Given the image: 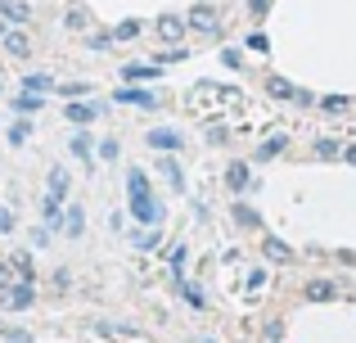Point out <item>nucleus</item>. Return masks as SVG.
Instances as JSON below:
<instances>
[{
    "instance_id": "nucleus-25",
    "label": "nucleus",
    "mask_w": 356,
    "mask_h": 343,
    "mask_svg": "<svg viewBox=\"0 0 356 343\" xmlns=\"http://www.w3.org/2000/svg\"><path fill=\"white\" fill-rule=\"evenodd\" d=\"M86 45H90V50H108V45H113V32H95Z\"/></svg>"
},
{
    "instance_id": "nucleus-11",
    "label": "nucleus",
    "mask_w": 356,
    "mask_h": 343,
    "mask_svg": "<svg viewBox=\"0 0 356 343\" xmlns=\"http://www.w3.org/2000/svg\"><path fill=\"white\" fill-rule=\"evenodd\" d=\"M63 194H68V172L54 168V172H50V190H45V199H50V203H63Z\"/></svg>"
},
{
    "instance_id": "nucleus-9",
    "label": "nucleus",
    "mask_w": 356,
    "mask_h": 343,
    "mask_svg": "<svg viewBox=\"0 0 356 343\" xmlns=\"http://www.w3.org/2000/svg\"><path fill=\"white\" fill-rule=\"evenodd\" d=\"M5 50L14 54V59H27V54H32V41H27V32L9 27V32H5Z\"/></svg>"
},
{
    "instance_id": "nucleus-31",
    "label": "nucleus",
    "mask_w": 356,
    "mask_h": 343,
    "mask_svg": "<svg viewBox=\"0 0 356 343\" xmlns=\"http://www.w3.org/2000/svg\"><path fill=\"white\" fill-rule=\"evenodd\" d=\"M136 244H140V248H154V244H158V230H145V235H136Z\"/></svg>"
},
{
    "instance_id": "nucleus-23",
    "label": "nucleus",
    "mask_w": 356,
    "mask_h": 343,
    "mask_svg": "<svg viewBox=\"0 0 356 343\" xmlns=\"http://www.w3.org/2000/svg\"><path fill=\"white\" fill-rule=\"evenodd\" d=\"M284 145H289L284 136H270V141H266V145H261V150H257V159H275V154L284 150Z\"/></svg>"
},
{
    "instance_id": "nucleus-3",
    "label": "nucleus",
    "mask_w": 356,
    "mask_h": 343,
    "mask_svg": "<svg viewBox=\"0 0 356 343\" xmlns=\"http://www.w3.org/2000/svg\"><path fill=\"white\" fill-rule=\"evenodd\" d=\"M32 303H36L32 280H18V285H9V289L0 294V308L5 312H23V308H32Z\"/></svg>"
},
{
    "instance_id": "nucleus-28",
    "label": "nucleus",
    "mask_w": 356,
    "mask_h": 343,
    "mask_svg": "<svg viewBox=\"0 0 356 343\" xmlns=\"http://www.w3.org/2000/svg\"><path fill=\"white\" fill-rule=\"evenodd\" d=\"M27 141V122H14L9 127V145H23Z\"/></svg>"
},
{
    "instance_id": "nucleus-8",
    "label": "nucleus",
    "mask_w": 356,
    "mask_h": 343,
    "mask_svg": "<svg viewBox=\"0 0 356 343\" xmlns=\"http://www.w3.org/2000/svg\"><path fill=\"white\" fill-rule=\"evenodd\" d=\"M63 118L77 122V127H86V122H95V118H99V104H77V99H72V104L63 109Z\"/></svg>"
},
{
    "instance_id": "nucleus-15",
    "label": "nucleus",
    "mask_w": 356,
    "mask_h": 343,
    "mask_svg": "<svg viewBox=\"0 0 356 343\" xmlns=\"http://www.w3.org/2000/svg\"><path fill=\"white\" fill-rule=\"evenodd\" d=\"M158 168H163L167 181H172V190H185V172H181V163H176V159H163Z\"/></svg>"
},
{
    "instance_id": "nucleus-1",
    "label": "nucleus",
    "mask_w": 356,
    "mask_h": 343,
    "mask_svg": "<svg viewBox=\"0 0 356 343\" xmlns=\"http://www.w3.org/2000/svg\"><path fill=\"white\" fill-rule=\"evenodd\" d=\"M127 199H131V212H136V221H145L149 230L163 221V203L154 199V185H149L145 172H131V176H127Z\"/></svg>"
},
{
    "instance_id": "nucleus-12",
    "label": "nucleus",
    "mask_w": 356,
    "mask_h": 343,
    "mask_svg": "<svg viewBox=\"0 0 356 343\" xmlns=\"http://www.w3.org/2000/svg\"><path fill=\"white\" fill-rule=\"evenodd\" d=\"M122 77H127L131 86H136V81H149V77H158V63H127Z\"/></svg>"
},
{
    "instance_id": "nucleus-16",
    "label": "nucleus",
    "mask_w": 356,
    "mask_h": 343,
    "mask_svg": "<svg viewBox=\"0 0 356 343\" xmlns=\"http://www.w3.org/2000/svg\"><path fill=\"white\" fill-rule=\"evenodd\" d=\"M266 90H270L275 99H293V104H298V86H289L284 77H270V81H266Z\"/></svg>"
},
{
    "instance_id": "nucleus-35",
    "label": "nucleus",
    "mask_w": 356,
    "mask_h": 343,
    "mask_svg": "<svg viewBox=\"0 0 356 343\" xmlns=\"http://www.w3.org/2000/svg\"><path fill=\"white\" fill-rule=\"evenodd\" d=\"M9 289V262H0V294Z\"/></svg>"
},
{
    "instance_id": "nucleus-18",
    "label": "nucleus",
    "mask_w": 356,
    "mask_h": 343,
    "mask_svg": "<svg viewBox=\"0 0 356 343\" xmlns=\"http://www.w3.org/2000/svg\"><path fill=\"white\" fill-rule=\"evenodd\" d=\"M261 248H266V257H270V262H293V253H289V244H280V239H266Z\"/></svg>"
},
{
    "instance_id": "nucleus-38",
    "label": "nucleus",
    "mask_w": 356,
    "mask_h": 343,
    "mask_svg": "<svg viewBox=\"0 0 356 343\" xmlns=\"http://www.w3.org/2000/svg\"><path fill=\"white\" fill-rule=\"evenodd\" d=\"M343 159H348V163H356V145H348V150H343Z\"/></svg>"
},
{
    "instance_id": "nucleus-14",
    "label": "nucleus",
    "mask_w": 356,
    "mask_h": 343,
    "mask_svg": "<svg viewBox=\"0 0 356 343\" xmlns=\"http://www.w3.org/2000/svg\"><path fill=\"white\" fill-rule=\"evenodd\" d=\"M81 230H86V212H81V208H68V217H63V235L77 239Z\"/></svg>"
},
{
    "instance_id": "nucleus-26",
    "label": "nucleus",
    "mask_w": 356,
    "mask_h": 343,
    "mask_svg": "<svg viewBox=\"0 0 356 343\" xmlns=\"http://www.w3.org/2000/svg\"><path fill=\"white\" fill-rule=\"evenodd\" d=\"M14 266H18V276H23V280H32V257H27V253H18Z\"/></svg>"
},
{
    "instance_id": "nucleus-4",
    "label": "nucleus",
    "mask_w": 356,
    "mask_h": 343,
    "mask_svg": "<svg viewBox=\"0 0 356 343\" xmlns=\"http://www.w3.org/2000/svg\"><path fill=\"white\" fill-rule=\"evenodd\" d=\"M185 27H194V32H208V36H217V32H221V23H217V9H212V5H194V9H190V18H185Z\"/></svg>"
},
{
    "instance_id": "nucleus-6",
    "label": "nucleus",
    "mask_w": 356,
    "mask_h": 343,
    "mask_svg": "<svg viewBox=\"0 0 356 343\" xmlns=\"http://www.w3.org/2000/svg\"><path fill=\"white\" fill-rule=\"evenodd\" d=\"M154 27H158V36H163L167 45H172V41H185V18H176V14H163Z\"/></svg>"
},
{
    "instance_id": "nucleus-27",
    "label": "nucleus",
    "mask_w": 356,
    "mask_h": 343,
    "mask_svg": "<svg viewBox=\"0 0 356 343\" xmlns=\"http://www.w3.org/2000/svg\"><path fill=\"white\" fill-rule=\"evenodd\" d=\"M321 109H330V113H343V109H348V99H343V95H330V99H321Z\"/></svg>"
},
{
    "instance_id": "nucleus-13",
    "label": "nucleus",
    "mask_w": 356,
    "mask_h": 343,
    "mask_svg": "<svg viewBox=\"0 0 356 343\" xmlns=\"http://www.w3.org/2000/svg\"><path fill=\"white\" fill-rule=\"evenodd\" d=\"M334 294H339L334 280H312V285H307V298H312V303H330Z\"/></svg>"
},
{
    "instance_id": "nucleus-24",
    "label": "nucleus",
    "mask_w": 356,
    "mask_h": 343,
    "mask_svg": "<svg viewBox=\"0 0 356 343\" xmlns=\"http://www.w3.org/2000/svg\"><path fill=\"white\" fill-rule=\"evenodd\" d=\"M14 109H18V113H36V109H41V95H18Z\"/></svg>"
},
{
    "instance_id": "nucleus-34",
    "label": "nucleus",
    "mask_w": 356,
    "mask_h": 343,
    "mask_svg": "<svg viewBox=\"0 0 356 343\" xmlns=\"http://www.w3.org/2000/svg\"><path fill=\"white\" fill-rule=\"evenodd\" d=\"M266 285V271H248V289H261Z\"/></svg>"
},
{
    "instance_id": "nucleus-30",
    "label": "nucleus",
    "mask_w": 356,
    "mask_h": 343,
    "mask_svg": "<svg viewBox=\"0 0 356 343\" xmlns=\"http://www.w3.org/2000/svg\"><path fill=\"white\" fill-rule=\"evenodd\" d=\"M9 230H14V212L0 208V235H9Z\"/></svg>"
},
{
    "instance_id": "nucleus-10",
    "label": "nucleus",
    "mask_w": 356,
    "mask_h": 343,
    "mask_svg": "<svg viewBox=\"0 0 356 343\" xmlns=\"http://www.w3.org/2000/svg\"><path fill=\"white\" fill-rule=\"evenodd\" d=\"M252 181V168H248V163H230V168H226V185H230V190H243V185H248Z\"/></svg>"
},
{
    "instance_id": "nucleus-33",
    "label": "nucleus",
    "mask_w": 356,
    "mask_h": 343,
    "mask_svg": "<svg viewBox=\"0 0 356 343\" xmlns=\"http://www.w3.org/2000/svg\"><path fill=\"white\" fill-rule=\"evenodd\" d=\"M99 159H118V141H104V145H99Z\"/></svg>"
},
{
    "instance_id": "nucleus-36",
    "label": "nucleus",
    "mask_w": 356,
    "mask_h": 343,
    "mask_svg": "<svg viewBox=\"0 0 356 343\" xmlns=\"http://www.w3.org/2000/svg\"><path fill=\"white\" fill-rule=\"evenodd\" d=\"M266 5H270V0H248V9H252V14H266Z\"/></svg>"
},
{
    "instance_id": "nucleus-7",
    "label": "nucleus",
    "mask_w": 356,
    "mask_h": 343,
    "mask_svg": "<svg viewBox=\"0 0 356 343\" xmlns=\"http://www.w3.org/2000/svg\"><path fill=\"white\" fill-rule=\"evenodd\" d=\"M118 99H122V104H140V109H158V95H154V90H140V86H122Z\"/></svg>"
},
{
    "instance_id": "nucleus-17",
    "label": "nucleus",
    "mask_w": 356,
    "mask_h": 343,
    "mask_svg": "<svg viewBox=\"0 0 356 343\" xmlns=\"http://www.w3.org/2000/svg\"><path fill=\"white\" fill-rule=\"evenodd\" d=\"M23 86H27V95H45V90H50L54 81L45 77V72H32V77H23Z\"/></svg>"
},
{
    "instance_id": "nucleus-32",
    "label": "nucleus",
    "mask_w": 356,
    "mask_h": 343,
    "mask_svg": "<svg viewBox=\"0 0 356 343\" xmlns=\"http://www.w3.org/2000/svg\"><path fill=\"white\" fill-rule=\"evenodd\" d=\"M86 90H90L86 81H72V86H63V95H72V99H77V95H86Z\"/></svg>"
},
{
    "instance_id": "nucleus-39",
    "label": "nucleus",
    "mask_w": 356,
    "mask_h": 343,
    "mask_svg": "<svg viewBox=\"0 0 356 343\" xmlns=\"http://www.w3.org/2000/svg\"><path fill=\"white\" fill-rule=\"evenodd\" d=\"M9 343H32V339H27V335H18V330H14V335H9Z\"/></svg>"
},
{
    "instance_id": "nucleus-20",
    "label": "nucleus",
    "mask_w": 356,
    "mask_h": 343,
    "mask_svg": "<svg viewBox=\"0 0 356 343\" xmlns=\"http://www.w3.org/2000/svg\"><path fill=\"white\" fill-rule=\"evenodd\" d=\"M235 221H239V226H243V230H252V226H261V217H257V212H252V208H243V203H235Z\"/></svg>"
},
{
    "instance_id": "nucleus-22",
    "label": "nucleus",
    "mask_w": 356,
    "mask_h": 343,
    "mask_svg": "<svg viewBox=\"0 0 356 343\" xmlns=\"http://www.w3.org/2000/svg\"><path fill=\"white\" fill-rule=\"evenodd\" d=\"M316 159H343V145L339 141H316Z\"/></svg>"
},
{
    "instance_id": "nucleus-21",
    "label": "nucleus",
    "mask_w": 356,
    "mask_h": 343,
    "mask_svg": "<svg viewBox=\"0 0 356 343\" xmlns=\"http://www.w3.org/2000/svg\"><path fill=\"white\" fill-rule=\"evenodd\" d=\"M68 150L77 154L81 163H86V159H90V150H95V145H90V136H86V131H81V136H72V145H68Z\"/></svg>"
},
{
    "instance_id": "nucleus-5",
    "label": "nucleus",
    "mask_w": 356,
    "mask_h": 343,
    "mask_svg": "<svg viewBox=\"0 0 356 343\" xmlns=\"http://www.w3.org/2000/svg\"><path fill=\"white\" fill-rule=\"evenodd\" d=\"M145 141H149V150H181V145H185L176 127H154V131H149Z\"/></svg>"
},
{
    "instance_id": "nucleus-2",
    "label": "nucleus",
    "mask_w": 356,
    "mask_h": 343,
    "mask_svg": "<svg viewBox=\"0 0 356 343\" xmlns=\"http://www.w3.org/2000/svg\"><path fill=\"white\" fill-rule=\"evenodd\" d=\"M185 104L194 109V113H212V109H221V104H243V95L235 86H217V81H199V86L185 95Z\"/></svg>"
},
{
    "instance_id": "nucleus-29",
    "label": "nucleus",
    "mask_w": 356,
    "mask_h": 343,
    "mask_svg": "<svg viewBox=\"0 0 356 343\" xmlns=\"http://www.w3.org/2000/svg\"><path fill=\"white\" fill-rule=\"evenodd\" d=\"M86 23H90L86 9H72V14H68V27H86Z\"/></svg>"
},
{
    "instance_id": "nucleus-19",
    "label": "nucleus",
    "mask_w": 356,
    "mask_h": 343,
    "mask_svg": "<svg viewBox=\"0 0 356 343\" xmlns=\"http://www.w3.org/2000/svg\"><path fill=\"white\" fill-rule=\"evenodd\" d=\"M140 36V18H127V23L113 27V41H136Z\"/></svg>"
},
{
    "instance_id": "nucleus-40",
    "label": "nucleus",
    "mask_w": 356,
    "mask_h": 343,
    "mask_svg": "<svg viewBox=\"0 0 356 343\" xmlns=\"http://www.w3.org/2000/svg\"><path fill=\"white\" fill-rule=\"evenodd\" d=\"M5 32H9V27H5V18H0V41H5Z\"/></svg>"
},
{
    "instance_id": "nucleus-37",
    "label": "nucleus",
    "mask_w": 356,
    "mask_h": 343,
    "mask_svg": "<svg viewBox=\"0 0 356 343\" xmlns=\"http://www.w3.org/2000/svg\"><path fill=\"white\" fill-rule=\"evenodd\" d=\"M18 0H0V18H9V9H14Z\"/></svg>"
}]
</instances>
